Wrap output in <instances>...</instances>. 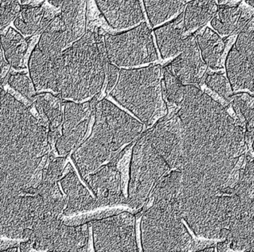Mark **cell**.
Masks as SVG:
<instances>
[{"label": "cell", "mask_w": 254, "mask_h": 252, "mask_svg": "<svg viewBox=\"0 0 254 252\" xmlns=\"http://www.w3.org/2000/svg\"><path fill=\"white\" fill-rule=\"evenodd\" d=\"M177 113L182 125V153L178 170L185 188L222 195L229 179L245 163V127L224 105L197 86L186 85Z\"/></svg>", "instance_id": "6da1fadb"}, {"label": "cell", "mask_w": 254, "mask_h": 252, "mask_svg": "<svg viewBox=\"0 0 254 252\" xmlns=\"http://www.w3.org/2000/svg\"><path fill=\"white\" fill-rule=\"evenodd\" d=\"M95 106L96 103L92 101L81 103L71 101L64 102L62 134L55 146L59 155H69L84 142Z\"/></svg>", "instance_id": "4fadbf2b"}, {"label": "cell", "mask_w": 254, "mask_h": 252, "mask_svg": "<svg viewBox=\"0 0 254 252\" xmlns=\"http://www.w3.org/2000/svg\"></svg>", "instance_id": "f35d334b"}, {"label": "cell", "mask_w": 254, "mask_h": 252, "mask_svg": "<svg viewBox=\"0 0 254 252\" xmlns=\"http://www.w3.org/2000/svg\"><path fill=\"white\" fill-rule=\"evenodd\" d=\"M108 60L105 35L87 30L62 53L52 93L71 101H89L99 96L106 81Z\"/></svg>", "instance_id": "277c9868"}, {"label": "cell", "mask_w": 254, "mask_h": 252, "mask_svg": "<svg viewBox=\"0 0 254 252\" xmlns=\"http://www.w3.org/2000/svg\"><path fill=\"white\" fill-rule=\"evenodd\" d=\"M66 204L59 185L43 194L18 196L1 204V237L27 241L44 221L63 219Z\"/></svg>", "instance_id": "8992f818"}, {"label": "cell", "mask_w": 254, "mask_h": 252, "mask_svg": "<svg viewBox=\"0 0 254 252\" xmlns=\"http://www.w3.org/2000/svg\"><path fill=\"white\" fill-rule=\"evenodd\" d=\"M0 203L38 188L53 154L49 129L2 88L0 112Z\"/></svg>", "instance_id": "7a4b0ae2"}, {"label": "cell", "mask_w": 254, "mask_h": 252, "mask_svg": "<svg viewBox=\"0 0 254 252\" xmlns=\"http://www.w3.org/2000/svg\"><path fill=\"white\" fill-rule=\"evenodd\" d=\"M108 24L116 30L133 29L145 22L139 0H95Z\"/></svg>", "instance_id": "2e32d148"}, {"label": "cell", "mask_w": 254, "mask_h": 252, "mask_svg": "<svg viewBox=\"0 0 254 252\" xmlns=\"http://www.w3.org/2000/svg\"><path fill=\"white\" fill-rule=\"evenodd\" d=\"M1 38L2 54L11 67L17 70L25 69L30 40H26L20 32L11 27L5 35L2 34Z\"/></svg>", "instance_id": "484cf974"}, {"label": "cell", "mask_w": 254, "mask_h": 252, "mask_svg": "<svg viewBox=\"0 0 254 252\" xmlns=\"http://www.w3.org/2000/svg\"><path fill=\"white\" fill-rule=\"evenodd\" d=\"M207 67L200 54L195 32L187 35L182 52L165 68L184 85L198 86L204 80Z\"/></svg>", "instance_id": "9a60e30c"}, {"label": "cell", "mask_w": 254, "mask_h": 252, "mask_svg": "<svg viewBox=\"0 0 254 252\" xmlns=\"http://www.w3.org/2000/svg\"><path fill=\"white\" fill-rule=\"evenodd\" d=\"M163 87L167 106H180L185 97L186 85L165 67L163 70Z\"/></svg>", "instance_id": "4316f807"}, {"label": "cell", "mask_w": 254, "mask_h": 252, "mask_svg": "<svg viewBox=\"0 0 254 252\" xmlns=\"http://www.w3.org/2000/svg\"><path fill=\"white\" fill-rule=\"evenodd\" d=\"M105 45L110 63L120 68L133 69L158 60L152 32L145 22L123 33H105Z\"/></svg>", "instance_id": "30bf717a"}, {"label": "cell", "mask_w": 254, "mask_h": 252, "mask_svg": "<svg viewBox=\"0 0 254 252\" xmlns=\"http://www.w3.org/2000/svg\"><path fill=\"white\" fill-rule=\"evenodd\" d=\"M7 82L11 88L26 98L32 104L38 92L31 77L29 78L24 73L14 74L10 75Z\"/></svg>", "instance_id": "f1b7e54d"}, {"label": "cell", "mask_w": 254, "mask_h": 252, "mask_svg": "<svg viewBox=\"0 0 254 252\" xmlns=\"http://www.w3.org/2000/svg\"><path fill=\"white\" fill-rule=\"evenodd\" d=\"M224 63L233 91L254 94V14L238 34Z\"/></svg>", "instance_id": "7c38bea8"}, {"label": "cell", "mask_w": 254, "mask_h": 252, "mask_svg": "<svg viewBox=\"0 0 254 252\" xmlns=\"http://www.w3.org/2000/svg\"><path fill=\"white\" fill-rule=\"evenodd\" d=\"M11 67V64L8 63V60L5 59V56L2 52V56H1V82H2V86L3 85L4 81L6 78Z\"/></svg>", "instance_id": "1f68e13d"}, {"label": "cell", "mask_w": 254, "mask_h": 252, "mask_svg": "<svg viewBox=\"0 0 254 252\" xmlns=\"http://www.w3.org/2000/svg\"><path fill=\"white\" fill-rule=\"evenodd\" d=\"M59 182L66 197L64 216L83 215L101 207L96 197L92 196L81 183L70 163L65 167Z\"/></svg>", "instance_id": "e0dca14e"}, {"label": "cell", "mask_w": 254, "mask_h": 252, "mask_svg": "<svg viewBox=\"0 0 254 252\" xmlns=\"http://www.w3.org/2000/svg\"><path fill=\"white\" fill-rule=\"evenodd\" d=\"M203 81L209 90L230 103L234 91L227 76L221 72H212L205 76Z\"/></svg>", "instance_id": "83f0119b"}, {"label": "cell", "mask_w": 254, "mask_h": 252, "mask_svg": "<svg viewBox=\"0 0 254 252\" xmlns=\"http://www.w3.org/2000/svg\"><path fill=\"white\" fill-rule=\"evenodd\" d=\"M63 103L62 98L50 92L38 93L32 103L38 112V118L48 127L49 141L53 151H56V142L62 134Z\"/></svg>", "instance_id": "d6986e66"}, {"label": "cell", "mask_w": 254, "mask_h": 252, "mask_svg": "<svg viewBox=\"0 0 254 252\" xmlns=\"http://www.w3.org/2000/svg\"><path fill=\"white\" fill-rule=\"evenodd\" d=\"M156 43L160 55L163 59L172 58L179 55L186 44L184 11L170 22L164 23L154 30Z\"/></svg>", "instance_id": "ffe728a7"}, {"label": "cell", "mask_w": 254, "mask_h": 252, "mask_svg": "<svg viewBox=\"0 0 254 252\" xmlns=\"http://www.w3.org/2000/svg\"><path fill=\"white\" fill-rule=\"evenodd\" d=\"M140 222L145 252H191L195 243L182 222L176 199L158 200L145 205Z\"/></svg>", "instance_id": "52a82bcc"}, {"label": "cell", "mask_w": 254, "mask_h": 252, "mask_svg": "<svg viewBox=\"0 0 254 252\" xmlns=\"http://www.w3.org/2000/svg\"><path fill=\"white\" fill-rule=\"evenodd\" d=\"M163 68L151 65L120 70L110 96L146 127H151L168 114L163 87Z\"/></svg>", "instance_id": "5b68a950"}, {"label": "cell", "mask_w": 254, "mask_h": 252, "mask_svg": "<svg viewBox=\"0 0 254 252\" xmlns=\"http://www.w3.org/2000/svg\"><path fill=\"white\" fill-rule=\"evenodd\" d=\"M120 70L121 69L120 67L109 62L108 69H107L106 90H105L107 94H110L115 87L120 76Z\"/></svg>", "instance_id": "4dcf8cb0"}, {"label": "cell", "mask_w": 254, "mask_h": 252, "mask_svg": "<svg viewBox=\"0 0 254 252\" xmlns=\"http://www.w3.org/2000/svg\"><path fill=\"white\" fill-rule=\"evenodd\" d=\"M200 252H215V248L213 246H209V247H205L200 251Z\"/></svg>", "instance_id": "e575fe53"}, {"label": "cell", "mask_w": 254, "mask_h": 252, "mask_svg": "<svg viewBox=\"0 0 254 252\" xmlns=\"http://www.w3.org/2000/svg\"><path fill=\"white\" fill-rule=\"evenodd\" d=\"M82 179L97 199L101 207L127 205V198L124 194L123 179L118 165L105 164Z\"/></svg>", "instance_id": "5bb4252c"}, {"label": "cell", "mask_w": 254, "mask_h": 252, "mask_svg": "<svg viewBox=\"0 0 254 252\" xmlns=\"http://www.w3.org/2000/svg\"><path fill=\"white\" fill-rule=\"evenodd\" d=\"M166 160L154 149L147 132L132 148L127 185V205L140 213L160 179L171 171Z\"/></svg>", "instance_id": "ba28073f"}, {"label": "cell", "mask_w": 254, "mask_h": 252, "mask_svg": "<svg viewBox=\"0 0 254 252\" xmlns=\"http://www.w3.org/2000/svg\"><path fill=\"white\" fill-rule=\"evenodd\" d=\"M90 222L96 252H139L133 213L122 211Z\"/></svg>", "instance_id": "8fae6325"}, {"label": "cell", "mask_w": 254, "mask_h": 252, "mask_svg": "<svg viewBox=\"0 0 254 252\" xmlns=\"http://www.w3.org/2000/svg\"><path fill=\"white\" fill-rule=\"evenodd\" d=\"M94 112L91 134L71 155L81 178L105 164L117 165L145 126L107 99L96 103Z\"/></svg>", "instance_id": "3957f363"}, {"label": "cell", "mask_w": 254, "mask_h": 252, "mask_svg": "<svg viewBox=\"0 0 254 252\" xmlns=\"http://www.w3.org/2000/svg\"><path fill=\"white\" fill-rule=\"evenodd\" d=\"M226 1L227 0H218V2L219 5H221V4L225 3Z\"/></svg>", "instance_id": "74e56055"}, {"label": "cell", "mask_w": 254, "mask_h": 252, "mask_svg": "<svg viewBox=\"0 0 254 252\" xmlns=\"http://www.w3.org/2000/svg\"><path fill=\"white\" fill-rule=\"evenodd\" d=\"M20 2L23 5H28V3L30 2V0H20Z\"/></svg>", "instance_id": "8d00e7d4"}, {"label": "cell", "mask_w": 254, "mask_h": 252, "mask_svg": "<svg viewBox=\"0 0 254 252\" xmlns=\"http://www.w3.org/2000/svg\"><path fill=\"white\" fill-rule=\"evenodd\" d=\"M197 41L202 58L206 66L213 70L223 69L227 41L209 27L197 35Z\"/></svg>", "instance_id": "603a6c76"}, {"label": "cell", "mask_w": 254, "mask_h": 252, "mask_svg": "<svg viewBox=\"0 0 254 252\" xmlns=\"http://www.w3.org/2000/svg\"><path fill=\"white\" fill-rule=\"evenodd\" d=\"M245 3L248 4L249 6L254 9V0H244Z\"/></svg>", "instance_id": "d590c367"}, {"label": "cell", "mask_w": 254, "mask_h": 252, "mask_svg": "<svg viewBox=\"0 0 254 252\" xmlns=\"http://www.w3.org/2000/svg\"><path fill=\"white\" fill-rule=\"evenodd\" d=\"M216 0H191L184 11L187 33L192 34L213 18L218 11Z\"/></svg>", "instance_id": "cb8c5ba5"}, {"label": "cell", "mask_w": 254, "mask_h": 252, "mask_svg": "<svg viewBox=\"0 0 254 252\" xmlns=\"http://www.w3.org/2000/svg\"><path fill=\"white\" fill-rule=\"evenodd\" d=\"M254 14V11L242 3L218 5V11L211 20L210 24L221 36H233L242 31Z\"/></svg>", "instance_id": "44dd1931"}, {"label": "cell", "mask_w": 254, "mask_h": 252, "mask_svg": "<svg viewBox=\"0 0 254 252\" xmlns=\"http://www.w3.org/2000/svg\"><path fill=\"white\" fill-rule=\"evenodd\" d=\"M70 45L66 26L59 13L41 34L29 58V73L38 93H52L58 62Z\"/></svg>", "instance_id": "9c48e42d"}, {"label": "cell", "mask_w": 254, "mask_h": 252, "mask_svg": "<svg viewBox=\"0 0 254 252\" xmlns=\"http://www.w3.org/2000/svg\"><path fill=\"white\" fill-rule=\"evenodd\" d=\"M240 213L224 241L236 252H254V197L242 198Z\"/></svg>", "instance_id": "ac0fdd59"}, {"label": "cell", "mask_w": 254, "mask_h": 252, "mask_svg": "<svg viewBox=\"0 0 254 252\" xmlns=\"http://www.w3.org/2000/svg\"><path fill=\"white\" fill-rule=\"evenodd\" d=\"M190 0H143L145 12L150 24L157 28L184 11Z\"/></svg>", "instance_id": "d4e9b609"}, {"label": "cell", "mask_w": 254, "mask_h": 252, "mask_svg": "<svg viewBox=\"0 0 254 252\" xmlns=\"http://www.w3.org/2000/svg\"><path fill=\"white\" fill-rule=\"evenodd\" d=\"M56 14L53 10L42 5H23L14 25L25 38H29L42 34Z\"/></svg>", "instance_id": "7402d4cb"}, {"label": "cell", "mask_w": 254, "mask_h": 252, "mask_svg": "<svg viewBox=\"0 0 254 252\" xmlns=\"http://www.w3.org/2000/svg\"><path fill=\"white\" fill-rule=\"evenodd\" d=\"M245 133H246V134L249 135V136H251V139H252L253 150H254V127L253 128V130H251V132L245 131Z\"/></svg>", "instance_id": "836d02e7"}, {"label": "cell", "mask_w": 254, "mask_h": 252, "mask_svg": "<svg viewBox=\"0 0 254 252\" xmlns=\"http://www.w3.org/2000/svg\"><path fill=\"white\" fill-rule=\"evenodd\" d=\"M217 250L219 252H227L230 249V246L226 241L219 242L217 243Z\"/></svg>", "instance_id": "d6a6232c"}, {"label": "cell", "mask_w": 254, "mask_h": 252, "mask_svg": "<svg viewBox=\"0 0 254 252\" xmlns=\"http://www.w3.org/2000/svg\"><path fill=\"white\" fill-rule=\"evenodd\" d=\"M22 10L19 0H1V34L14 21Z\"/></svg>", "instance_id": "f546056e"}]
</instances>
